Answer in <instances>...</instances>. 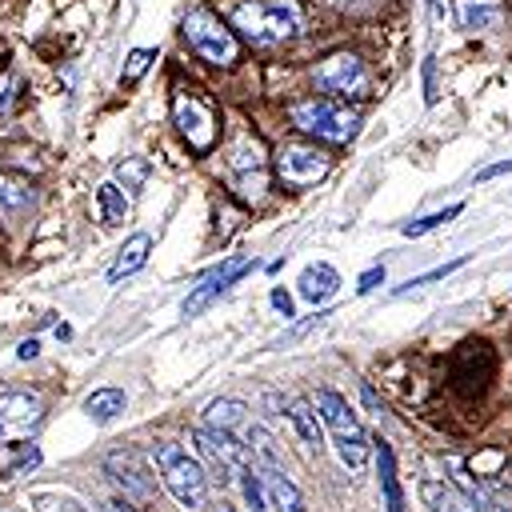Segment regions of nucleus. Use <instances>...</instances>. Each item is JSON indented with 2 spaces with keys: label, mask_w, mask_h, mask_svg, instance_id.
Returning <instances> with one entry per match:
<instances>
[{
  "label": "nucleus",
  "mask_w": 512,
  "mask_h": 512,
  "mask_svg": "<svg viewBox=\"0 0 512 512\" xmlns=\"http://www.w3.org/2000/svg\"><path fill=\"white\" fill-rule=\"evenodd\" d=\"M312 408H316V416L324 424V436H328L336 460L348 472H364L368 468V456H372V440H368L360 416L348 408V400L340 392H332V388H320L316 400H312Z\"/></svg>",
  "instance_id": "1"
},
{
  "label": "nucleus",
  "mask_w": 512,
  "mask_h": 512,
  "mask_svg": "<svg viewBox=\"0 0 512 512\" xmlns=\"http://www.w3.org/2000/svg\"><path fill=\"white\" fill-rule=\"evenodd\" d=\"M232 24L240 28L244 40L268 48V44H284L292 36H300L304 28V8L296 0H248L236 8Z\"/></svg>",
  "instance_id": "2"
},
{
  "label": "nucleus",
  "mask_w": 512,
  "mask_h": 512,
  "mask_svg": "<svg viewBox=\"0 0 512 512\" xmlns=\"http://www.w3.org/2000/svg\"><path fill=\"white\" fill-rule=\"evenodd\" d=\"M152 460L160 468V480L168 488V496L180 508H204L208 500V472L196 456H188L176 440H156L152 444Z\"/></svg>",
  "instance_id": "3"
},
{
  "label": "nucleus",
  "mask_w": 512,
  "mask_h": 512,
  "mask_svg": "<svg viewBox=\"0 0 512 512\" xmlns=\"http://www.w3.org/2000/svg\"><path fill=\"white\" fill-rule=\"evenodd\" d=\"M292 124L316 140H328V144H348L356 132H360V116L348 108V104H336V100H300L288 108Z\"/></svg>",
  "instance_id": "4"
},
{
  "label": "nucleus",
  "mask_w": 512,
  "mask_h": 512,
  "mask_svg": "<svg viewBox=\"0 0 512 512\" xmlns=\"http://www.w3.org/2000/svg\"><path fill=\"white\" fill-rule=\"evenodd\" d=\"M180 32H184V40H188V48L200 56V60H208V64H220V68H228V64H236V52H240V44H236V36H232V28H224L208 8H188L184 12V20H180Z\"/></svg>",
  "instance_id": "5"
},
{
  "label": "nucleus",
  "mask_w": 512,
  "mask_h": 512,
  "mask_svg": "<svg viewBox=\"0 0 512 512\" xmlns=\"http://www.w3.org/2000/svg\"><path fill=\"white\" fill-rule=\"evenodd\" d=\"M192 444H196L200 460L212 468V476H208V480L228 484V480L236 476V468L252 464L248 444H244V440H236V436H232V428H204V424H200V428L192 432Z\"/></svg>",
  "instance_id": "6"
},
{
  "label": "nucleus",
  "mask_w": 512,
  "mask_h": 512,
  "mask_svg": "<svg viewBox=\"0 0 512 512\" xmlns=\"http://www.w3.org/2000/svg\"><path fill=\"white\" fill-rule=\"evenodd\" d=\"M312 80L328 96H364L368 92V68L356 52H332L312 68Z\"/></svg>",
  "instance_id": "7"
},
{
  "label": "nucleus",
  "mask_w": 512,
  "mask_h": 512,
  "mask_svg": "<svg viewBox=\"0 0 512 512\" xmlns=\"http://www.w3.org/2000/svg\"><path fill=\"white\" fill-rule=\"evenodd\" d=\"M44 420V400L36 392L12 388L0 392V444H20L28 440Z\"/></svg>",
  "instance_id": "8"
},
{
  "label": "nucleus",
  "mask_w": 512,
  "mask_h": 512,
  "mask_svg": "<svg viewBox=\"0 0 512 512\" xmlns=\"http://www.w3.org/2000/svg\"><path fill=\"white\" fill-rule=\"evenodd\" d=\"M104 472L112 476V484L120 488L124 500H132L136 508H148L156 488H152V476H148V464L132 452V448H120V452H108L104 456Z\"/></svg>",
  "instance_id": "9"
},
{
  "label": "nucleus",
  "mask_w": 512,
  "mask_h": 512,
  "mask_svg": "<svg viewBox=\"0 0 512 512\" xmlns=\"http://www.w3.org/2000/svg\"><path fill=\"white\" fill-rule=\"evenodd\" d=\"M172 116H176V128L184 132V140H188L196 152H208V148L216 144V112H212V104L200 100L196 92H176Z\"/></svg>",
  "instance_id": "10"
},
{
  "label": "nucleus",
  "mask_w": 512,
  "mask_h": 512,
  "mask_svg": "<svg viewBox=\"0 0 512 512\" xmlns=\"http://www.w3.org/2000/svg\"><path fill=\"white\" fill-rule=\"evenodd\" d=\"M244 272H252V260L248 256H228V260H220L212 272H204L200 276V284L184 296V316H196V312H204L216 296H224Z\"/></svg>",
  "instance_id": "11"
},
{
  "label": "nucleus",
  "mask_w": 512,
  "mask_h": 512,
  "mask_svg": "<svg viewBox=\"0 0 512 512\" xmlns=\"http://www.w3.org/2000/svg\"><path fill=\"white\" fill-rule=\"evenodd\" d=\"M328 164H332V160H328L320 148H308V144H288V148L276 156V172H280V180L292 184V188L316 184V180L328 172Z\"/></svg>",
  "instance_id": "12"
},
{
  "label": "nucleus",
  "mask_w": 512,
  "mask_h": 512,
  "mask_svg": "<svg viewBox=\"0 0 512 512\" xmlns=\"http://www.w3.org/2000/svg\"><path fill=\"white\" fill-rule=\"evenodd\" d=\"M32 208H36V188L24 176H16V172H0V220L16 224Z\"/></svg>",
  "instance_id": "13"
},
{
  "label": "nucleus",
  "mask_w": 512,
  "mask_h": 512,
  "mask_svg": "<svg viewBox=\"0 0 512 512\" xmlns=\"http://www.w3.org/2000/svg\"><path fill=\"white\" fill-rule=\"evenodd\" d=\"M420 500L428 512H480L476 496L448 480H420Z\"/></svg>",
  "instance_id": "14"
},
{
  "label": "nucleus",
  "mask_w": 512,
  "mask_h": 512,
  "mask_svg": "<svg viewBox=\"0 0 512 512\" xmlns=\"http://www.w3.org/2000/svg\"><path fill=\"white\" fill-rule=\"evenodd\" d=\"M260 476H264V492H268V508L272 512H308L304 492L296 488L288 468H272V472H260Z\"/></svg>",
  "instance_id": "15"
},
{
  "label": "nucleus",
  "mask_w": 512,
  "mask_h": 512,
  "mask_svg": "<svg viewBox=\"0 0 512 512\" xmlns=\"http://www.w3.org/2000/svg\"><path fill=\"white\" fill-rule=\"evenodd\" d=\"M148 252H152V236H148V232H132V236L124 240V248L116 252L112 268H108V284H120L124 276L140 272V268L148 264Z\"/></svg>",
  "instance_id": "16"
},
{
  "label": "nucleus",
  "mask_w": 512,
  "mask_h": 512,
  "mask_svg": "<svg viewBox=\"0 0 512 512\" xmlns=\"http://www.w3.org/2000/svg\"><path fill=\"white\" fill-rule=\"evenodd\" d=\"M336 288H340V276H336V268L332 264H308L304 272H300V296L308 300V304H324L328 296H336Z\"/></svg>",
  "instance_id": "17"
},
{
  "label": "nucleus",
  "mask_w": 512,
  "mask_h": 512,
  "mask_svg": "<svg viewBox=\"0 0 512 512\" xmlns=\"http://www.w3.org/2000/svg\"><path fill=\"white\" fill-rule=\"evenodd\" d=\"M456 20L468 32H488L504 20V8L500 0H456Z\"/></svg>",
  "instance_id": "18"
},
{
  "label": "nucleus",
  "mask_w": 512,
  "mask_h": 512,
  "mask_svg": "<svg viewBox=\"0 0 512 512\" xmlns=\"http://www.w3.org/2000/svg\"><path fill=\"white\" fill-rule=\"evenodd\" d=\"M124 408H128V396H124L120 388H112V384L84 396V416H88L92 424H108V420H116Z\"/></svg>",
  "instance_id": "19"
},
{
  "label": "nucleus",
  "mask_w": 512,
  "mask_h": 512,
  "mask_svg": "<svg viewBox=\"0 0 512 512\" xmlns=\"http://www.w3.org/2000/svg\"><path fill=\"white\" fill-rule=\"evenodd\" d=\"M288 420H292L296 436L304 440V448H312V452L324 448V424H320L312 400H292V404H288Z\"/></svg>",
  "instance_id": "20"
},
{
  "label": "nucleus",
  "mask_w": 512,
  "mask_h": 512,
  "mask_svg": "<svg viewBox=\"0 0 512 512\" xmlns=\"http://www.w3.org/2000/svg\"><path fill=\"white\" fill-rule=\"evenodd\" d=\"M244 444H248V452H252V464H256L260 472H272V468H288V464H284V456H280V448H276V440H272V432H268L264 424H252V428L244 432Z\"/></svg>",
  "instance_id": "21"
},
{
  "label": "nucleus",
  "mask_w": 512,
  "mask_h": 512,
  "mask_svg": "<svg viewBox=\"0 0 512 512\" xmlns=\"http://www.w3.org/2000/svg\"><path fill=\"white\" fill-rule=\"evenodd\" d=\"M244 416H248V404H244V400H236V396L208 400V404H204V412H200L204 428H240V424H244Z\"/></svg>",
  "instance_id": "22"
},
{
  "label": "nucleus",
  "mask_w": 512,
  "mask_h": 512,
  "mask_svg": "<svg viewBox=\"0 0 512 512\" xmlns=\"http://www.w3.org/2000/svg\"><path fill=\"white\" fill-rule=\"evenodd\" d=\"M376 468H380V488H384V508L388 512H404V496L396 484V456L384 440H376Z\"/></svg>",
  "instance_id": "23"
},
{
  "label": "nucleus",
  "mask_w": 512,
  "mask_h": 512,
  "mask_svg": "<svg viewBox=\"0 0 512 512\" xmlns=\"http://www.w3.org/2000/svg\"><path fill=\"white\" fill-rule=\"evenodd\" d=\"M96 208H100V220H104V224H124V216H128V196H124V188H120L116 180H104V184L96 188Z\"/></svg>",
  "instance_id": "24"
},
{
  "label": "nucleus",
  "mask_w": 512,
  "mask_h": 512,
  "mask_svg": "<svg viewBox=\"0 0 512 512\" xmlns=\"http://www.w3.org/2000/svg\"><path fill=\"white\" fill-rule=\"evenodd\" d=\"M232 480L240 484V496H244L248 512H268V492H264V476H260V468H256V464L236 468V476H232Z\"/></svg>",
  "instance_id": "25"
},
{
  "label": "nucleus",
  "mask_w": 512,
  "mask_h": 512,
  "mask_svg": "<svg viewBox=\"0 0 512 512\" xmlns=\"http://www.w3.org/2000/svg\"><path fill=\"white\" fill-rule=\"evenodd\" d=\"M228 164H232L236 172H260V168H264V148H260V140L240 136V140L232 144V152H228Z\"/></svg>",
  "instance_id": "26"
},
{
  "label": "nucleus",
  "mask_w": 512,
  "mask_h": 512,
  "mask_svg": "<svg viewBox=\"0 0 512 512\" xmlns=\"http://www.w3.org/2000/svg\"><path fill=\"white\" fill-rule=\"evenodd\" d=\"M148 176H152V164L144 156H124L116 164V184H124V192H140L148 184Z\"/></svg>",
  "instance_id": "27"
},
{
  "label": "nucleus",
  "mask_w": 512,
  "mask_h": 512,
  "mask_svg": "<svg viewBox=\"0 0 512 512\" xmlns=\"http://www.w3.org/2000/svg\"><path fill=\"white\" fill-rule=\"evenodd\" d=\"M464 212V204H448L444 212H428V216H420V220H412V224H404L400 232L404 236H424V232H432V228H440V224H448L452 216H460Z\"/></svg>",
  "instance_id": "28"
},
{
  "label": "nucleus",
  "mask_w": 512,
  "mask_h": 512,
  "mask_svg": "<svg viewBox=\"0 0 512 512\" xmlns=\"http://www.w3.org/2000/svg\"><path fill=\"white\" fill-rule=\"evenodd\" d=\"M468 264V256H456V260H448V264H440V268H432V272H424V276H412L408 284H400L396 288V296L400 292H412V288H424V284H436V280H444V276H452L456 268H464Z\"/></svg>",
  "instance_id": "29"
},
{
  "label": "nucleus",
  "mask_w": 512,
  "mask_h": 512,
  "mask_svg": "<svg viewBox=\"0 0 512 512\" xmlns=\"http://www.w3.org/2000/svg\"><path fill=\"white\" fill-rule=\"evenodd\" d=\"M152 60H156L152 48H132V52H128V64H124V72H120V84H136V80L148 72Z\"/></svg>",
  "instance_id": "30"
},
{
  "label": "nucleus",
  "mask_w": 512,
  "mask_h": 512,
  "mask_svg": "<svg viewBox=\"0 0 512 512\" xmlns=\"http://www.w3.org/2000/svg\"><path fill=\"white\" fill-rule=\"evenodd\" d=\"M16 100H20V76H16L12 68H4V72H0V120L12 116Z\"/></svg>",
  "instance_id": "31"
},
{
  "label": "nucleus",
  "mask_w": 512,
  "mask_h": 512,
  "mask_svg": "<svg viewBox=\"0 0 512 512\" xmlns=\"http://www.w3.org/2000/svg\"><path fill=\"white\" fill-rule=\"evenodd\" d=\"M268 300H272V308H276L284 320H292V316H296V308H292V296H288L284 288H272V292H268Z\"/></svg>",
  "instance_id": "32"
},
{
  "label": "nucleus",
  "mask_w": 512,
  "mask_h": 512,
  "mask_svg": "<svg viewBox=\"0 0 512 512\" xmlns=\"http://www.w3.org/2000/svg\"><path fill=\"white\" fill-rule=\"evenodd\" d=\"M376 284H384V264H376V268H368V272L360 276V284H356V292L364 296V292H372Z\"/></svg>",
  "instance_id": "33"
},
{
  "label": "nucleus",
  "mask_w": 512,
  "mask_h": 512,
  "mask_svg": "<svg viewBox=\"0 0 512 512\" xmlns=\"http://www.w3.org/2000/svg\"><path fill=\"white\" fill-rule=\"evenodd\" d=\"M424 88H428V92H424V100L432 104V100H436V64H432V56L424 60Z\"/></svg>",
  "instance_id": "34"
},
{
  "label": "nucleus",
  "mask_w": 512,
  "mask_h": 512,
  "mask_svg": "<svg viewBox=\"0 0 512 512\" xmlns=\"http://www.w3.org/2000/svg\"><path fill=\"white\" fill-rule=\"evenodd\" d=\"M504 172H512V160H500V164H488V168H480V172H476V180L484 184V180H492V176H504Z\"/></svg>",
  "instance_id": "35"
},
{
  "label": "nucleus",
  "mask_w": 512,
  "mask_h": 512,
  "mask_svg": "<svg viewBox=\"0 0 512 512\" xmlns=\"http://www.w3.org/2000/svg\"><path fill=\"white\" fill-rule=\"evenodd\" d=\"M332 8H344V12H364V8H372L376 0H328Z\"/></svg>",
  "instance_id": "36"
},
{
  "label": "nucleus",
  "mask_w": 512,
  "mask_h": 512,
  "mask_svg": "<svg viewBox=\"0 0 512 512\" xmlns=\"http://www.w3.org/2000/svg\"><path fill=\"white\" fill-rule=\"evenodd\" d=\"M104 512H140L132 500H124V496H112L108 504H104Z\"/></svg>",
  "instance_id": "37"
},
{
  "label": "nucleus",
  "mask_w": 512,
  "mask_h": 512,
  "mask_svg": "<svg viewBox=\"0 0 512 512\" xmlns=\"http://www.w3.org/2000/svg\"><path fill=\"white\" fill-rule=\"evenodd\" d=\"M36 352H40V344H36V340H20V348H16V356H20V360H32Z\"/></svg>",
  "instance_id": "38"
},
{
  "label": "nucleus",
  "mask_w": 512,
  "mask_h": 512,
  "mask_svg": "<svg viewBox=\"0 0 512 512\" xmlns=\"http://www.w3.org/2000/svg\"><path fill=\"white\" fill-rule=\"evenodd\" d=\"M360 396H364V404H368V412H376V416H380V400H376V392H372V384H364V388H360Z\"/></svg>",
  "instance_id": "39"
},
{
  "label": "nucleus",
  "mask_w": 512,
  "mask_h": 512,
  "mask_svg": "<svg viewBox=\"0 0 512 512\" xmlns=\"http://www.w3.org/2000/svg\"><path fill=\"white\" fill-rule=\"evenodd\" d=\"M484 512H512V508H508L504 500H488V504H484Z\"/></svg>",
  "instance_id": "40"
},
{
  "label": "nucleus",
  "mask_w": 512,
  "mask_h": 512,
  "mask_svg": "<svg viewBox=\"0 0 512 512\" xmlns=\"http://www.w3.org/2000/svg\"><path fill=\"white\" fill-rule=\"evenodd\" d=\"M428 8H432V20H440V0H428Z\"/></svg>",
  "instance_id": "41"
},
{
  "label": "nucleus",
  "mask_w": 512,
  "mask_h": 512,
  "mask_svg": "<svg viewBox=\"0 0 512 512\" xmlns=\"http://www.w3.org/2000/svg\"><path fill=\"white\" fill-rule=\"evenodd\" d=\"M220 512H232V508H220Z\"/></svg>",
  "instance_id": "42"
}]
</instances>
